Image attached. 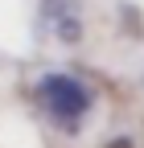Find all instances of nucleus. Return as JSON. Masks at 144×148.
I'll use <instances>...</instances> for the list:
<instances>
[{
	"instance_id": "f257e3e1",
	"label": "nucleus",
	"mask_w": 144,
	"mask_h": 148,
	"mask_svg": "<svg viewBox=\"0 0 144 148\" xmlns=\"http://www.w3.org/2000/svg\"><path fill=\"white\" fill-rule=\"evenodd\" d=\"M33 99H37V107L49 115V123L58 127V132H66V136H78L86 127V119H91V111H95V90L82 78L66 74V70L41 74L37 86H33Z\"/></svg>"
},
{
	"instance_id": "f03ea898",
	"label": "nucleus",
	"mask_w": 144,
	"mask_h": 148,
	"mask_svg": "<svg viewBox=\"0 0 144 148\" xmlns=\"http://www.w3.org/2000/svg\"><path fill=\"white\" fill-rule=\"evenodd\" d=\"M111 148H132V140H123V136H119V140H111Z\"/></svg>"
}]
</instances>
